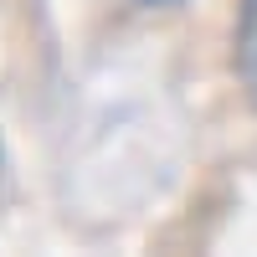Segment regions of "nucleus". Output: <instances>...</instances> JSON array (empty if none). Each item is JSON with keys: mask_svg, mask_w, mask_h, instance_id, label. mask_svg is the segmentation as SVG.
<instances>
[{"mask_svg": "<svg viewBox=\"0 0 257 257\" xmlns=\"http://www.w3.org/2000/svg\"><path fill=\"white\" fill-rule=\"evenodd\" d=\"M144 6H170V0H144Z\"/></svg>", "mask_w": 257, "mask_h": 257, "instance_id": "nucleus-2", "label": "nucleus"}, {"mask_svg": "<svg viewBox=\"0 0 257 257\" xmlns=\"http://www.w3.org/2000/svg\"><path fill=\"white\" fill-rule=\"evenodd\" d=\"M231 62H237V77L257 108V0H242V16H237V47H231Z\"/></svg>", "mask_w": 257, "mask_h": 257, "instance_id": "nucleus-1", "label": "nucleus"}]
</instances>
